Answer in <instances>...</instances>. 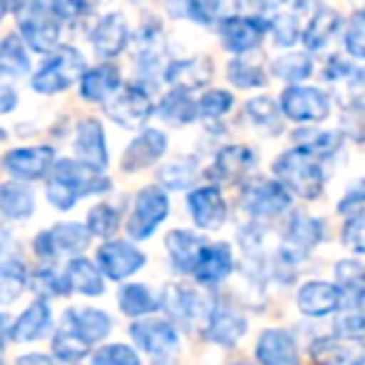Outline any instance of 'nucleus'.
<instances>
[{
  "instance_id": "obj_1",
  "label": "nucleus",
  "mask_w": 365,
  "mask_h": 365,
  "mask_svg": "<svg viewBox=\"0 0 365 365\" xmlns=\"http://www.w3.org/2000/svg\"><path fill=\"white\" fill-rule=\"evenodd\" d=\"M106 190H110V180L101 175V170L81 160H68V158L56 160L46 185L48 200L58 210H71L81 195L106 193Z\"/></svg>"
},
{
  "instance_id": "obj_2",
  "label": "nucleus",
  "mask_w": 365,
  "mask_h": 365,
  "mask_svg": "<svg viewBox=\"0 0 365 365\" xmlns=\"http://www.w3.org/2000/svg\"><path fill=\"white\" fill-rule=\"evenodd\" d=\"M275 175L280 178L285 188L290 193L300 195L305 200H315L323 193L325 185V173L320 163L313 155L303 150V148H293V150L283 153L273 165Z\"/></svg>"
},
{
  "instance_id": "obj_3",
  "label": "nucleus",
  "mask_w": 365,
  "mask_h": 365,
  "mask_svg": "<svg viewBox=\"0 0 365 365\" xmlns=\"http://www.w3.org/2000/svg\"><path fill=\"white\" fill-rule=\"evenodd\" d=\"M83 71H86V61H83L81 53L71 46H63L33 76V88L38 93H46V96L61 93L66 88H71L76 81H81Z\"/></svg>"
},
{
  "instance_id": "obj_4",
  "label": "nucleus",
  "mask_w": 365,
  "mask_h": 365,
  "mask_svg": "<svg viewBox=\"0 0 365 365\" xmlns=\"http://www.w3.org/2000/svg\"><path fill=\"white\" fill-rule=\"evenodd\" d=\"M18 28L21 36L33 51L38 53H51L58 48V38H61V23L53 16L51 6L43 3H26L18 6Z\"/></svg>"
},
{
  "instance_id": "obj_5",
  "label": "nucleus",
  "mask_w": 365,
  "mask_h": 365,
  "mask_svg": "<svg viewBox=\"0 0 365 365\" xmlns=\"http://www.w3.org/2000/svg\"><path fill=\"white\" fill-rule=\"evenodd\" d=\"M170 213V200L168 193L158 185H148L138 193L135 208L128 218V235L133 240H145L160 228V223Z\"/></svg>"
},
{
  "instance_id": "obj_6",
  "label": "nucleus",
  "mask_w": 365,
  "mask_h": 365,
  "mask_svg": "<svg viewBox=\"0 0 365 365\" xmlns=\"http://www.w3.org/2000/svg\"><path fill=\"white\" fill-rule=\"evenodd\" d=\"M280 113L288 120L308 125V123H320L330 113V98L320 88L313 86H290L283 91L278 103Z\"/></svg>"
},
{
  "instance_id": "obj_7",
  "label": "nucleus",
  "mask_w": 365,
  "mask_h": 365,
  "mask_svg": "<svg viewBox=\"0 0 365 365\" xmlns=\"http://www.w3.org/2000/svg\"><path fill=\"white\" fill-rule=\"evenodd\" d=\"M106 113L118 125L140 128L153 113L150 91H148L145 86H140V83H130V86L120 88V91L106 103Z\"/></svg>"
},
{
  "instance_id": "obj_8",
  "label": "nucleus",
  "mask_w": 365,
  "mask_h": 365,
  "mask_svg": "<svg viewBox=\"0 0 365 365\" xmlns=\"http://www.w3.org/2000/svg\"><path fill=\"white\" fill-rule=\"evenodd\" d=\"M270 28H273L270 18L263 16H228L220 21L223 48L230 53H248L260 46Z\"/></svg>"
},
{
  "instance_id": "obj_9",
  "label": "nucleus",
  "mask_w": 365,
  "mask_h": 365,
  "mask_svg": "<svg viewBox=\"0 0 365 365\" xmlns=\"http://www.w3.org/2000/svg\"><path fill=\"white\" fill-rule=\"evenodd\" d=\"M98 270L108 280H125L145 265V255L128 240H108L98 248Z\"/></svg>"
},
{
  "instance_id": "obj_10",
  "label": "nucleus",
  "mask_w": 365,
  "mask_h": 365,
  "mask_svg": "<svg viewBox=\"0 0 365 365\" xmlns=\"http://www.w3.org/2000/svg\"><path fill=\"white\" fill-rule=\"evenodd\" d=\"M243 208L255 218H273L290 208V190L280 180H255L245 190Z\"/></svg>"
},
{
  "instance_id": "obj_11",
  "label": "nucleus",
  "mask_w": 365,
  "mask_h": 365,
  "mask_svg": "<svg viewBox=\"0 0 365 365\" xmlns=\"http://www.w3.org/2000/svg\"><path fill=\"white\" fill-rule=\"evenodd\" d=\"M185 208H188L193 223L203 230H218L228 218V205H225L223 193L215 185H203V188L190 190Z\"/></svg>"
},
{
  "instance_id": "obj_12",
  "label": "nucleus",
  "mask_w": 365,
  "mask_h": 365,
  "mask_svg": "<svg viewBox=\"0 0 365 365\" xmlns=\"http://www.w3.org/2000/svg\"><path fill=\"white\" fill-rule=\"evenodd\" d=\"M130 338L140 350L150 355H165L178 348V328L165 318H145L130 325Z\"/></svg>"
},
{
  "instance_id": "obj_13",
  "label": "nucleus",
  "mask_w": 365,
  "mask_h": 365,
  "mask_svg": "<svg viewBox=\"0 0 365 365\" xmlns=\"http://www.w3.org/2000/svg\"><path fill=\"white\" fill-rule=\"evenodd\" d=\"M6 170L21 180H38L56 165V150L51 145H36V148H18L11 150L3 160Z\"/></svg>"
},
{
  "instance_id": "obj_14",
  "label": "nucleus",
  "mask_w": 365,
  "mask_h": 365,
  "mask_svg": "<svg viewBox=\"0 0 365 365\" xmlns=\"http://www.w3.org/2000/svg\"><path fill=\"white\" fill-rule=\"evenodd\" d=\"M168 150V135L163 130L155 128H148L140 135H135L130 140V145L123 150V170L125 173H135L143 168L153 165L155 160H160Z\"/></svg>"
},
{
  "instance_id": "obj_15",
  "label": "nucleus",
  "mask_w": 365,
  "mask_h": 365,
  "mask_svg": "<svg viewBox=\"0 0 365 365\" xmlns=\"http://www.w3.org/2000/svg\"><path fill=\"white\" fill-rule=\"evenodd\" d=\"M298 308L308 318H325V315L343 308V293H340L338 283L310 280V283L300 285Z\"/></svg>"
},
{
  "instance_id": "obj_16",
  "label": "nucleus",
  "mask_w": 365,
  "mask_h": 365,
  "mask_svg": "<svg viewBox=\"0 0 365 365\" xmlns=\"http://www.w3.org/2000/svg\"><path fill=\"white\" fill-rule=\"evenodd\" d=\"M245 333H248V320H245L238 310L228 308V305H223V303L210 308L208 320H205V338H208L210 343L233 348Z\"/></svg>"
},
{
  "instance_id": "obj_17",
  "label": "nucleus",
  "mask_w": 365,
  "mask_h": 365,
  "mask_svg": "<svg viewBox=\"0 0 365 365\" xmlns=\"http://www.w3.org/2000/svg\"><path fill=\"white\" fill-rule=\"evenodd\" d=\"M255 168V153L248 145H225L213 158V165L205 170V178L215 182H233L245 178Z\"/></svg>"
},
{
  "instance_id": "obj_18",
  "label": "nucleus",
  "mask_w": 365,
  "mask_h": 365,
  "mask_svg": "<svg viewBox=\"0 0 365 365\" xmlns=\"http://www.w3.org/2000/svg\"><path fill=\"white\" fill-rule=\"evenodd\" d=\"M91 41L98 56L110 61V58L120 56L125 51L128 41H130V28H128L125 18L120 13H108V16H103L96 23V28L91 33Z\"/></svg>"
},
{
  "instance_id": "obj_19",
  "label": "nucleus",
  "mask_w": 365,
  "mask_h": 365,
  "mask_svg": "<svg viewBox=\"0 0 365 365\" xmlns=\"http://www.w3.org/2000/svg\"><path fill=\"white\" fill-rule=\"evenodd\" d=\"M255 358L260 365H300L298 345L283 328H268L260 333Z\"/></svg>"
},
{
  "instance_id": "obj_20",
  "label": "nucleus",
  "mask_w": 365,
  "mask_h": 365,
  "mask_svg": "<svg viewBox=\"0 0 365 365\" xmlns=\"http://www.w3.org/2000/svg\"><path fill=\"white\" fill-rule=\"evenodd\" d=\"M233 273V250H230L228 243H213V245H205L200 250L198 260H195L193 275L200 285H218L223 283L228 275Z\"/></svg>"
},
{
  "instance_id": "obj_21",
  "label": "nucleus",
  "mask_w": 365,
  "mask_h": 365,
  "mask_svg": "<svg viewBox=\"0 0 365 365\" xmlns=\"http://www.w3.org/2000/svg\"><path fill=\"white\" fill-rule=\"evenodd\" d=\"M76 153L81 155V163L103 170L108 165V145H106V130L96 118L81 120L76 130Z\"/></svg>"
},
{
  "instance_id": "obj_22",
  "label": "nucleus",
  "mask_w": 365,
  "mask_h": 365,
  "mask_svg": "<svg viewBox=\"0 0 365 365\" xmlns=\"http://www.w3.org/2000/svg\"><path fill=\"white\" fill-rule=\"evenodd\" d=\"M213 76V63L210 58H190V61H173L165 66L163 78L170 83L173 91H195V88L205 86Z\"/></svg>"
},
{
  "instance_id": "obj_23",
  "label": "nucleus",
  "mask_w": 365,
  "mask_h": 365,
  "mask_svg": "<svg viewBox=\"0 0 365 365\" xmlns=\"http://www.w3.org/2000/svg\"><path fill=\"white\" fill-rule=\"evenodd\" d=\"M66 328L73 330L88 345H93L108 338V333L113 330V320L98 308H71L66 310Z\"/></svg>"
},
{
  "instance_id": "obj_24",
  "label": "nucleus",
  "mask_w": 365,
  "mask_h": 365,
  "mask_svg": "<svg viewBox=\"0 0 365 365\" xmlns=\"http://www.w3.org/2000/svg\"><path fill=\"white\" fill-rule=\"evenodd\" d=\"M283 238L298 253H308L325 240V223L305 213H293L283 228Z\"/></svg>"
},
{
  "instance_id": "obj_25",
  "label": "nucleus",
  "mask_w": 365,
  "mask_h": 365,
  "mask_svg": "<svg viewBox=\"0 0 365 365\" xmlns=\"http://www.w3.org/2000/svg\"><path fill=\"white\" fill-rule=\"evenodd\" d=\"M120 91V71L113 63H101L83 73L81 78V96L91 103H103Z\"/></svg>"
},
{
  "instance_id": "obj_26",
  "label": "nucleus",
  "mask_w": 365,
  "mask_h": 365,
  "mask_svg": "<svg viewBox=\"0 0 365 365\" xmlns=\"http://www.w3.org/2000/svg\"><path fill=\"white\" fill-rule=\"evenodd\" d=\"M205 248L203 238L200 235H195L193 230H170L165 238V250L170 253V260L173 265H175L178 270H182V273H190L195 265V260H198L200 250Z\"/></svg>"
},
{
  "instance_id": "obj_27",
  "label": "nucleus",
  "mask_w": 365,
  "mask_h": 365,
  "mask_svg": "<svg viewBox=\"0 0 365 365\" xmlns=\"http://www.w3.org/2000/svg\"><path fill=\"white\" fill-rule=\"evenodd\" d=\"M340 23H343V18H340L338 11H333V8H328V6H320L318 11L310 16L308 26H305L303 46L308 48V51H323V48L333 41L335 33H338Z\"/></svg>"
},
{
  "instance_id": "obj_28",
  "label": "nucleus",
  "mask_w": 365,
  "mask_h": 365,
  "mask_svg": "<svg viewBox=\"0 0 365 365\" xmlns=\"http://www.w3.org/2000/svg\"><path fill=\"white\" fill-rule=\"evenodd\" d=\"M335 278L343 293V308L360 310L365 308V268L355 260H340L335 265Z\"/></svg>"
},
{
  "instance_id": "obj_29",
  "label": "nucleus",
  "mask_w": 365,
  "mask_h": 365,
  "mask_svg": "<svg viewBox=\"0 0 365 365\" xmlns=\"http://www.w3.org/2000/svg\"><path fill=\"white\" fill-rule=\"evenodd\" d=\"M51 328V305L46 300H36L21 313L11 330V338L16 343H33Z\"/></svg>"
},
{
  "instance_id": "obj_30",
  "label": "nucleus",
  "mask_w": 365,
  "mask_h": 365,
  "mask_svg": "<svg viewBox=\"0 0 365 365\" xmlns=\"http://www.w3.org/2000/svg\"><path fill=\"white\" fill-rule=\"evenodd\" d=\"M155 113L170 125H190L198 118V103L185 91H170L160 98Z\"/></svg>"
},
{
  "instance_id": "obj_31",
  "label": "nucleus",
  "mask_w": 365,
  "mask_h": 365,
  "mask_svg": "<svg viewBox=\"0 0 365 365\" xmlns=\"http://www.w3.org/2000/svg\"><path fill=\"white\" fill-rule=\"evenodd\" d=\"M66 283L71 290H78L83 295H101L103 293V275L96 263L88 258H73L66 268Z\"/></svg>"
},
{
  "instance_id": "obj_32",
  "label": "nucleus",
  "mask_w": 365,
  "mask_h": 365,
  "mask_svg": "<svg viewBox=\"0 0 365 365\" xmlns=\"http://www.w3.org/2000/svg\"><path fill=\"white\" fill-rule=\"evenodd\" d=\"M163 300L165 303L160 305L170 313L173 320H178L185 328H190L195 323V318H198V298H195L193 290L180 288V285H170V288L163 290Z\"/></svg>"
},
{
  "instance_id": "obj_33",
  "label": "nucleus",
  "mask_w": 365,
  "mask_h": 365,
  "mask_svg": "<svg viewBox=\"0 0 365 365\" xmlns=\"http://www.w3.org/2000/svg\"><path fill=\"white\" fill-rule=\"evenodd\" d=\"M36 210L33 193L21 182H0V213L6 218L23 220Z\"/></svg>"
},
{
  "instance_id": "obj_34",
  "label": "nucleus",
  "mask_w": 365,
  "mask_h": 365,
  "mask_svg": "<svg viewBox=\"0 0 365 365\" xmlns=\"http://www.w3.org/2000/svg\"><path fill=\"white\" fill-rule=\"evenodd\" d=\"M118 305L125 315L130 318H140V315H148V313H155L160 308V300L153 295V290L148 285H140V283H128L120 288L118 293Z\"/></svg>"
},
{
  "instance_id": "obj_35",
  "label": "nucleus",
  "mask_w": 365,
  "mask_h": 365,
  "mask_svg": "<svg viewBox=\"0 0 365 365\" xmlns=\"http://www.w3.org/2000/svg\"><path fill=\"white\" fill-rule=\"evenodd\" d=\"M28 68H31V58H28L23 41L18 36H8L0 43V78L13 81V78L26 76Z\"/></svg>"
},
{
  "instance_id": "obj_36",
  "label": "nucleus",
  "mask_w": 365,
  "mask_h": 365,
  "mask_svg": "<svg viewBox=\"0 0 365 365\" xmlns=\"http://www.w3.org/2000/svg\"><path fill=\"white\" fill-rule=\"evenodd\" d=\"M295 140H298L295 148H303L308 155H313L320 163L323 158H330L338 150L343 138L333 130H300L295 133Z\"/></svg>"
},
{
  "instance_id": "obj_37",
  "label": "nucleus",
  "mask_w": 365,
  "mask_h": 365,
  "mask_svg": "<svg viewBox=\"0 0 365 365\" xmlns=\"http://www.w3.org/2000/svg\"><path fill=\"white\" fill-rule=\"evenodd\" d=\"M273 76L280 78L285 83H300L308 81L313 76V61L308 58V53H288L273 61Z\"/></svg>"
},
{
  "instance_id": "obj_38",
  "label": "nucleus",
  "mask_w": 365,
  "mask_h": 365,
  "mask_svg": "<svg viewBox=\"0 0 365 365\" xmlns=\"http://www.w3.org/2000/svg\"><path fill=\"white\" fill-rule=\"evenodd\" d=\"M53 238V245H56L58 253H81V250L88 248L91 243V233H88L86 225L81 223H58L56 228L48 230Z\"/></svg>"
},
{
  "instance_id": "obj_39",
  "label": "nucleus",
  "mask_w": 365,
  "mask_h": 365,
  "mask_svg": "<svg viewBox=\"0 0 365 365\" xmlns=\"http://www.w3.org/2000/svg\"><path fill=\"white\" fill-rule=\"evenodd\" d=\"M245 115L258 128H265V130H270V133H280V128H283L280 108L273 98H265V96L250 98V101L245 103Z\"/></svg>"
},
{
  "instance_id": "obj_40",
  "label": "nucleus",
  "mask_w": 365,
  "mask_h": 365,
  "mask_svg": "<svg viewBox=\"0 0 365 365\" xmlns=\"http://www.w3.org/2000/svg\"><path fill=\"white\" fill-rule=\"evenodd\" d=\"M195 175H198V165H195L193 158H178V160L160 168L158 180L170 190H182L195 180Z\"/></svg>"
},
{
  "instance_id": "obj_41",
  "label": "nucleus",
  "mask_w": 365,
  "mask_h": 365,
  "mask_svg": "<svg viewBox=\"0 0 365 365\" xmlns=\"http://www.w3.org/2000/svg\"><path fill=\"white\" fill-rule=\"evenodd\" d=\"M28 273L18 260L0 263V303H13L26 290Z\"/></svg>"
},
{
  "instance_id": "obj_42",
  "label": "nucleus",
  "mask_w": 365,
  "mask_h": 365,
  "mask_svg": "<svg viewBox=\"0 0 365 365\" xmlns=\"http://www.w3.org/2000/svg\"><path fill=\"white\" fill-rule=\"evenodd\" d=\"M53 353H56V358L63 360V363H78V360H83L91 353V345L63 325V328L53 335Z\"/></svg>"
},
{
  "instance_id": "obj_43",
  "label": "nucleus",
  "mask_w": 365,
  "mask_h": 365,
  "mask_svg": "<svg viewBox=\"0 0 365 365\" xmlns=\"http://www.w3.org/2000/svg\"><path fill=\"white\" fill-rule=\"evenodd\" d=\"M86 228L91 235H101V238H110L118 228H120V213L113 208L110 203H98L91 208L86 218Z\"/></svg>"
},
{
  "instance_id": "obj_44",
  "label": "nucleus",
  "mask_w": 365,
  "mask_h": 365,
  "mask_svg": "<svg viewBox=\"0 0 365 365\" xmlns=\"http://www.w3.org/2000/svg\"><path fill=\"white\" fill-rule=\"evenodd\" d=\"M228 81L235 88H263L265 83V71L253 61H245V58H233L228 63Z\"/></svg>"
},
{
  "instance_id": "obj_45",
  "label": "nucleus",
  "mask_w": 365,
  "mask_h": 365,
  "mask_svg": "<svg viewBox=\"0 0 365 365\" xmlns=\"http://www.w3.org/2000/svg\"><path fill=\"white\" fill-rule=\"evenodd\" d=\"M310 358L318 365H345L350 353L338 338H315L310 345Z\"/></svg>"
},
{
  "instance_id": "obj_46",
  "label": "nucleus",
  "mask_w": 365,
  "mask_h": 365,
  "mask_svg": "<svg viewBox=\"0 0 365 365\" xmlns=\"http://www.w3.org/2000/svg\"><path fill=\"white\" fill-rule=\"evenodd\" d=\"M93 365H140V358L130 345L108 343L93 353Z\"/></svg>"
},
{
  "instance_id": "obj_47",
  "label": "nucleus",
  "mask_w": 365,
  "mask_h": 365,
  "mask_svg": "<svg viewBox=\"0 0 365 365\" xmlns=\"http://www.w3.org/2000/svg\"><path fill=\"white\" fill-rule=\"evenodd\" d=\"M343 46L348 51V56L365 61V11H355L348 21L343 36Z\"/></svg>"
},
{
  "instance_id": "obj_48",
  "label": "nucleus",
  "mask_w": 365,
  "mask_h": 365,
  "mask_svg": "<svg viewBox=\"0 0 365 365\" xmlns=\"http://www.w3.org/2000/svg\"><path fill=\"white\" fill-rule=\"evenodd\" d=\"M233 101H235V98L230 96L228 91H220V88L208 91V93H203V98L198 101V115H203V118H223L225 113L233 108Z\"/></svg>"
},
{
  "instance_id": "obj_49",
  "label": "nucleus",
  "mask_w": 365,
  "mask_h": 365,
  "mask_svg": "<svg viewBox=\"0 0 365 365\" xmlns=\"http://www.w3.org/2000/svg\"><path fill=\"white\" fill-rule=\"evenodd\" d=\"M33 288H36L38 293H43V295H66V293H71L66 278H61L58 273L46 270V268L36 273V278H33Z\"/></svg>"
},
{
  "instance_id": "obj_50",
  "label": "nucleus",
  "mask_w": 365,
  "mask_h": 365,
  "mask_svg": "<svg viewBox=\"0 0 365 365\" xmlns=\"http://www.w3.org/2000/svg\"><path fill=\"white\" fill-rule=\"evenodd\" d=\"M335 335H338V340L365 338V315L363 313H348L340 320H335Z\"/></svg>"
},
{
  "instance_id": "obj_51",
  "label": "nucleus",
  "mask_w": 365,
  "mask_h": 365,
  "mask_svg": "<svg viewBox=\"0 0 365 365\" xmlns=\"http://www.w3.org/2000/svg\"><path fill=\"white\" fill-rule=\"evenodd\" d=\"M218 13L220 3H213V0H190V3H185V16L190 21L200 23V26H210L218 18Z\"/></svg>"
},
{
  "instance_id": "obj_52",
  "label": "nucleus",
  "mask_w": 365,
  "mask_h": 365,
  "mask_svg": "<svg viewBox=\"0 0 365 365\" xmlns=\"http://www.w3.org/2000/svg\"><path fill=\"white\" fill-rule=\"evenodd\" d=\"M343 243L355 253H365V215H353L343 225Z\"/></svg>"
},
{
  "instance_id": "obj_53",
  "label": "nucleus",
  "mask_w": 365,
  "mask_h": 365,
  "mask_svg": "<svg viewBox=\"0 0 365 365\" xmlns=\"http://www.w3.org/2000/svg\"><path fill=\"white\" fill-rule=\"evenodd\" d=\"M343 130L353 140L365 143V110L360 103L358 106H348V110L343 115Z\"/></svg>"
},
{
  "instance_id": "obj_54",
  "label": "nucleus",
  "mask_w": 365,
  "mask_h": 365,
  "mask_svg": "<svg viewBox=\"0 0 365 365\" xmlns=\"http://www.w3.org/2000/svg\"><path fill=\"white\" fill-rule=\"evenodd\" d=\"M270 23H273L270 31L275 33V43H278V46H293V43L298 41L300 31H298V18L295 16H280Z\"/></svg>"
},
{
  "instance_id": "obj_55",
  "label": "nucleus",
  "mask_w": 365,
  "mask_h": 365,
  "mask_svg": "<svg viewBox=\"0 0 365 365\" xmlns=\"http://www.w3.org/2000/svg\"><path fill=\"white\" fill-rule=\"evenodd\" d=\"M51 11L58 21H76V18L91 13V6H86V3H66V0H61V3H53Z\"/></svg>"
},
{
  "instance_id": "obj_56",
  "label": "nucleus",
  "mask_w": 365,
  "mask_h": 365,
  "mask_svg": "<svg viewBox=\"0 0 365 365\" xmlns=\"http://www.w3.org/2000/svg\"><path fill=\"white\" fill-rule=\"evenodd\" d=\"M358 208H365V182H360V185L350 188L348 193H345V198L340 200V205H338L340 213H355Z\"/></svg>"
},
{
  "instance_id": "obj_57",
  "label": "nucleus",
  "mask_w": 365,
  "mask_h": 365,
  "mask_svg": "<svg viewBox=\"0 0 365 365\" xmlns=\"http://www.w3.org/2000/svg\"><path fill=\"white\" fill-rule=\"evenodd\" d=\"M36 253L41 255L43 260H53L56 258V245H53V238H51V233L48 230H43L41 235H36Z\"/></svg>"
},
{
  "instance_id": "obj_58",
  "label": "nucleus",
  "mask_w": 365,
  "mask_h": 365,
  "mask_svg": "<svg viewBox=\"0 0 365 365\" xmlns=\"http://www.w3.org/2000/svg\"><path fill=\"white\" fill-rule=\"evenodd\" d=\"M18 106V93L8 86H0V113H8Z\"/></svg>"
},
{
  "instance_id": "obj_59",
  "label": "nucleus",
  "mask_w": 365,
  "mask_h": 365,
  "mask_svg": "<svg viewBox=\"0 0 365 365\" xmlns=\"http://www.w3.org/2000/svg\"><path fill=\"white\" fill-rule=\"evenodd\" d=\"M16 365H58V363L53 358H48V355L28 353V355H21V358L16 360Z\"/></svg>"
},
{
  "instance_id": "obj_60",
  "label": "nucleus",
  "mask_w": 365,
  "mask_h": 365,
  "mask_svg": "<svg viewBox=\"0 0 365 365\" xmlns=\"http://www.w3.org/2000/svg\"><path fill=\"white\" fill-rule=\"evenodd\" d=\"M6 338H8V315L0 313V348L6 345Z\"/></svg>"
},
{
  "instance_id": "obj_61",
  "label": "nucleus",
  "mask_w": 365,
  "mask_h": 365,
  "mask_svg": "<svg viewBox=\"0 0 365 365\" xmlns=\"http://www.w3.org/2000/svg\"><path fill=\"white\" fill-rule=\"evenodd\" d=\"M150 365H178V360L170 358V355H158V358L153 360Z\"/></svg>"
},
{
  "instance_id": "obj_62",
  "label": "nucleus",
  "mask_w": 365,
  "mask_h": 365,
  "mask_svg": "<svg viewBox=\"0 0 365 365\" xmlns=\"http://www.w3.org/2000/svg\"><path fill=\"white\" fill-rule=\"evenodd\" d=\"M350 365H365V345L358 350V355H355V358L350 360Z\"/></svg>"
},
{
  "instance_id": "obj_63",
  "label": "nucleus",
  "mask_w": 365,
  "mask_h": 365,
  "mask_svg": "<svg viewBox=\"0 0 365 365\" xmlns=\"http://www.w3.org/2000/svg\"><path fill=\"white\" fill-rule=\"evenodd\" d=\"M6 11H8V6H6V3H0V21H3V16H6Z\"/></svg>"
},
{
  "instance_id": "obj_64",
  "label": "nucleus",
  "mask_w": 365,
  "mask_h": 365,
  "mask_svg": "<svg viewBox=\"0 0 365 365\" xmlns=\"http://www.w3.org/2000/svg\"><path fill=\"white\" fill-rule=\"evenodd\" d=\"M0 140H6V130L3 128H0Z\"/></svg>"
}]
</instances>
